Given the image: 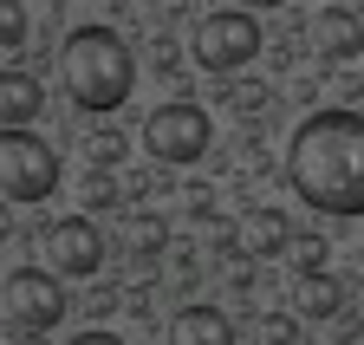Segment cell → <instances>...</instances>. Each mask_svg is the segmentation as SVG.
Here are the masks:
<instances>
[{
	"label": "cell",
	"mask_w": 364,
	"mask_h": 345,
	"mask_svg": "<svg viewBox=\"0 0 364 345\" xmlns=\"http://www.w3.org/2000/svg\"><path fill=\"white\" fill-rule=\"evenodd\" d=\"M124 156V137L117 131H98V137H91V163H117Z\"/></svg>",
	"instance_id": "obj_17"
},
{
	"label": "cell",
	"mask_w": 364,
	"mask_h": 345,
	"mask_svg": "<svg viewBox=\"0 0 364 345\" xmlns=\"http://www.w3.org/2000/svg\"><path fill=\"white\" fill-rule=\"evenodd\" d=\"M59 78H65V98L78 111H117L136 92V53L111 26H72L65 46H59Z\"/></svg>",
	"instance_id": "obj_2"
},
{
	"label": "cell",
	"mask_w": 364,
	"mask_h": 345,
	"mask_svg": "<svg viewBox=\"0 0 364 345\" xmlns=\"http://www.w3.org/2000/svg\"><path fill=\"white\" fill-rule=\"evenodd\" d=\"M39 105H46V92H39L33 72H20V65L0 72V124H33Z\"/></svg>",
	"instance_id": "obj_10"
},
{
	"label": "cell",
	"mask_w": 364,
	"mask_h": 345,
	"mask_svg": "<svg viewBox=\"0 0 364 345\" xmlns=\"http://www.w3.org/2000/svg\"><path fill=\"white\" fill-rule=\"evenodd\" d=\"M0 241H7V215H0Z\"/></svg>",
	"instance_id": "obj_21"
},
{
	"label": "cell",
	"mask_w": 364,
	"mask_h": 345,
	"mask_svg": "<svg viewBox=\"0 0 364 345\" xmlns=\"http://www.w3.org/2000/svg\"><path fill=\"white\" fill-rule=\"evenodd\" d=\"M287 183L318 215H338V222L364 215V111L351 105L312 111L287 144Z\"/></svg>",
	"instance_id": "obj_1"
},
{
	"label": "cell",
	"mask_w": 364,
	"mask_h": 345,
	"mask_svg": "<svg viewBox=\"0 0 364 345\" xmlns=\"http://www.w3.org/2000/svg\"><path fill=\"white\" fill-rule=\"evenodd\" d=\"M312 46H318V59H358L364 53V20L351 7H318L312 14Z\"/></svg>",
	"instance_id": "obj_8"
},
{
	"label": "cell",
	"mask_w": 364,
	"mask_h": 345,
	"mask_svg": "<svg viewBox=\"0 0 364 345\" xmlns=\"http://www.w3.org/2000/svg\"><path fill=\"white\" fill-rule=\"evenodd\" d=\"M299 313L306 319H338L345 313V287L332 274H299Z\"/></svg>",
	"instance_id": "obj_12"
},
{
	"label": "cell",
	"mask_w": 364,
	"mask_h": 345,
	"mask_svg": "<svg viewBox=\"0 0 364 345\" xmlns=\"http://www.w3.org/2000/svg\"><path fill=\"white\" fill-rule=\"evenodd\" d=\"M39 241H46V267H53L59 280H85V274L105 267V235H98L91 215H59Z\"/></svg>",
	"instance_id": "obj_7"
},
{
	"label": "cell",
	"mask_w": 364,
	"mask_h": 345,
	"mask_svg": "<svg viewBox=\"0 0 364 345\" xmlns=\"http://www.w3.org/2000/svg\"><path fill=\"white\" fill-rule=\"evenodd\" d=\"M235 7H254V14H267V7H287V0H235Z\"/></svg>",
	"instance_id": "obj_20"
},
{
	"label": "cell",
	"mask_w": 364,
	"mask_h": 345,
	"mask_svg": "<svg viewBox=\"0 0 364 345\" xmlns=\"http://www.w3.org/2000/svg\"><path fill=\"white\" fill-rule=\"evenodd\" d=\"M299 339V326L287 319V313H267L260 326H254V345H293Z\"/></svg>",
	"instance_id": "obj_15"
},
{
	"label": "cell",
	"mask_w": 364,
	"mask_h": 345,
	"mask_svg": "<svg viewBox=\"0 0 364 345\" xmlns=\"http://www.w3.org/2000/svg\"><path fill=\"white\" fill-rule=\"evenodd\" d=\"M287 254H293V267H299V274H326V241H318V235H293Z\"/></svg>",
	"instance_id": "obj_14"
},
{
	"label": "cell",
	"mask_w": 364,
	"mask_h": 345,
	"mask_svg": "<svg viewBox=\"0 0 364 345\" xmlns=\"http://www.w3.org/2000/svg\"><path fill=\"white\" fill-rule=\"evenodd\" d=\"M241 248L247 254H287L293 248V222L280 208H254L247 222H241Z\"/></svg>",
	"instance_id": "obj_11"
},
{
	"label": "cell",
	"mask_w": 364,
	"mask_h": 345,
	"mask_svg": "<svg viewBox=\"0 0 364 345\" xmlns=\"http://www.w3.org/2000/svg\"><path fill=\"white\" fill-rule=\"evenodd\" d=\"M7 319L20 332H53L65 319V287L53 267H14L7 274Z\"/></svg>",
	"instance_id": "obj_6"
},
{
	"label": "cell",
	"mask_w": 364,
	"mask_h": 345,
	"mask_svg": "<svg viewBox=\"0 0 364 345\" xmlns=\"http://www.w3.org/2000/svg\"><path fill=\"white\" fill-rule=\"evenodd\" d=\"M59 189V150L33 137L26 124H0V202L33 208Z\"/></svg>",
	"instance_id": "obj_3"
},
{
	"label": "cell",
	"mask_w": 364,
	"mask_h": 345,
	"mask_svg": "<svg viewBox=\"0 0 364 345\" xmlns=\"http://www.w3.org/2000/svg\"><path fill=\"white\" fill-rule=\"evenodd\" d=\"M189 53H196L202 72H241L247 59H260V20H254V7L202 14L196 33H189Z\"/></svg>",
	"instance_id": "obj_4"
},
{
	"label": "cell",
	"mask_w": 364,
	"mask_h": 345,
	"mask_svg": "<svg viewBox=\"0 0 364 345\" xmlns=\"http://www.w3.org/2000/svg\"><path fill=\"white\" fill-rule=\"evenodd\" d=\"M26 7L20 0H0V53H14V46H26Z\"/></svg>",
	"instance_id": "obj_13"
},
{
	"label": "cell",
	"mask_w": 364,
	"mask_h": 345,
	"mask_svg": "<svg viewBox=\"0 0 364 345\" xmlns=\"http://www.w3.org/2000/svg\"><path fill=\"white\" fill-rule=\"evenodd\" d=\"M208 144H215V124H208V111L189 105V98H169V105H156V111L144 117V150H150L156 163H169V169L202 163Z\"/></svg>",
	"instance_id": "obj_5"
},
{
	"label": "cell",
	"mask_w": 364,
	"mask_h": 345,
	"mask_svg": "<svg viewBox=\"0 0 364 345\" xmlns=\"http://www.w3.org/2000/svg\"><path fill=\"white\" fill-rule=\"evenodd\" d=\"M130 241H136V248L150 254V248L163 241V222H156V215H136V222H130Z\"/></svg>",
	"instance_id": "obj_16"
},
{
	"label": "cell",
	"mask_w": 364,
	"mask_h": 345,
	"mask_svg": "<svg viewBox=\"0 0 364 345\" xmlns=\"http://www.w3.org/2000/svg\"><path fill=\"white\" fill-rule=\"evenodd\" d=\"M169 345H235V319L221 307H182L169 319Z\"/></svg>",
	"instance_id": "obj_9"
},
{
	"label": "cell",
	"mask_w": 364,
	"mask_h": 345,
	"mask_svg": "<svg viewBox=\"0 0 364 345\" xmlns=\"http://www.w3.org/2000/svg\"><path fill=\"white\" fill-rule=\"evenodd\" d=\"M111 196H117V189H111V176H105V163H98V169H91V176H85V202H98V208H105Z\"/></svg>",
	"instance_id": "obj_18"
},
{
	"label": "cell",
	"mask_w": 364,
	"mask_h": 345,
	"mask_svg": "<svg viewBox=\"0 0 364 345\" xmlns=\"http://www.w3.org/2000/svg\"><path fill=\"white\" fill-rule=\"evenodd\" d=\"M358 274H364V261H358Z\"/></svg>",
	"instance_id": "obj_22"
},
{
	"label": "cell",
	"mask_w": 364,
	"mask_h": 345,
	"mask_svg": "<svg viewBox=\"0 0 364 345\" xmlns=\"http://www.w3.org/2000/svg\"><path fill=\"white\" fill-rule=\"evenodd\" d=\"M65 345H124V339L105 332V326H91V332H78V339H65Z\"/></svg>",
	"instance_id": "obj_19"
}]
</instances>
